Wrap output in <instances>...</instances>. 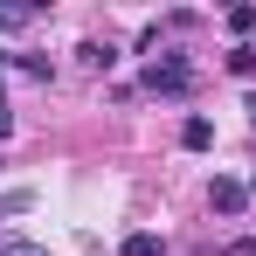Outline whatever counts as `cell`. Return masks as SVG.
<instances>
[{"label":"cell","mask_w":256,"mask_h":256,"mask_svg":"<svg viewBox=\"0 0 256 256\" xmlns=\"http://www.w3.org/2000/svg\"><path fill=\"white\" fill-rule=\"evenodd\" d=\"M118 256H166V242H160V236H146V228H138V236H125V242H118Z\"/></svg>","instance_id":"6"},{"label":"cell","mask_w":256,"mask_h":256,"mask_svg":"<svg viewBox=\"0 0 256 256\" xmlns=\"http://www.w3.org/2000/svg\"><path fill=\"white\" fill-rule=\"evenodd\" d=\"M76 62L84 70H118V48L111 42H76Z\"/></svg>","instance_id":"4"},{"label":"cell","mask_w":256,"mask_h":256,"mask_svg":"<svg viewBox=\"0 0 256 256\" xmlns=\"http://www.w3.org/2000/svg\"><path fill=\"white\" fill-rule=\"evenodd\" d=\"M146 90H152V97H194V70H187V56H160V62L146 70Z\"/></svg>","instance_id":"1"},{"label":"cell","mask_w":256,"mask_h":256,"mask_svg":"<svg viewBox=\"0 0 256 256\" xmlns=\"http://www.w3.org/2000/svg\"><path fill=\"white\" fill-rule=\"evenodd\" d=\"M208 201H214V214H228V222H236V214L250 208V187H242V180H228V173H214Z\"/></svg>","instance_id":"2"},{"label":"cell","mask_w":256,"mask_h":256,"mask_svg":"<svg viewBox=\"0 0 256 256\" xmlns=\"http://www.w3.org/2000/svg\"><path fill=\"white\" fill-rule=\"evenodd\" d=\"M35 208V194H28V187H14V194H0V222H7V214H28Z\"/></svg>","instance_id":"8"},{"label":"cell","mask_w":256,"mask_h":256,"mask_svg":"<svg viewBox=\"0 0 256 256\" xmlns=\"http://www.w3.org/2000/svg\"><path fill=\"white\" fill-rule=\"evenodd\" d=\"M256 28V7H228V35H250Z\"/></svg>","instance_id":"9"},{"label":"cell","mask_w":256,"mask_h":256,"mask_svg":"<svg viewBox=\"0 0 256 256\" xmlns=\"http://www.w3.org/2000/svg\"><path fill=\"white\" fill-rule=\"evenodd\" d=\"M228 76H242V84L256 76V48H250V42H236V48H228Z\"/></svg>","instance_id":"7"},{"label":"cell","mask_w":256,"mask_h":256,"mask_svg":"<svg viewBox=\"0 0 256 256\" xmlns=\"http://www.w3.org/2000/svg\"><path fill=\"white\" fill-rule=\"evenodd\" d=\"M35 21H42V7H14V0L0 7V35H21V28H35Z\"/></svg>","instance_id":"5"},{"label":"cell","mask_w":256,"mask_h":256,"mask_svg":"<svg viewBox=\"0 0 256 256\" xmlns=\"http://www.w3.org/2000/svg\"><path fill=\"white\" fill-rule=\"evenodd\" d=\"M180 146H187V152H208V146H214V125L201 118V111H194V118L180 125Z\"/></svg>","instance_id":"3"},{"label":"cell","mask_w":256,"mask_h":256,"mask_svg":"<svg viewBox=\"0 0 256 256\" xmlns=\"http://www.w3.org/2000/svg\"><path fill=\"white\" fill-rule=\"evenodd\" d=\"M7 132H14V111H7V104H0V138H7Z\"/></svg>","instance_id":"11"},{"label":"cell","mask_w":256,"mask_h":256,"mask_svg":"<svg viewBox=\"0 0 256 256\" xmlns=\"http://www.w3.org/2000/svg\"><path fill=\"white\" fill-rule=\"evenodd\" d=\"M250 201H256V180H250Z\"/></svg>","instance_id":"12"},{"label":"cell","mask_w":256,"mask_h":256,"mask_svg":"<svg viewBox=\"0 0 256 256\" xmlns=\"http://www.w3.org/2000/svg\"><path fill=\"white\" fill-rule=\"evenodd\" d=\"M0 256H48V250H35V242H0Z\"/></svg>","instance_id":"10"}]
</instances>
